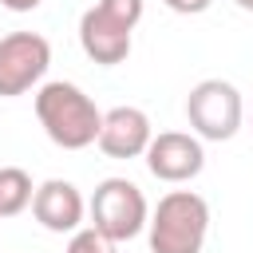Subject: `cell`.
Masks as SVG:
<instances>
[{"label":"cell","mask_w":253,"mask_h":253,"mask_svg":"<svg viewBox=\"0 0 253 253\" xmlns=\"http://www.w3.org/2000/svg\"><path fill=\"white\" fill-rule=\"evenodd\" d=\"M36 119L43 134L63 150H83L99 142L103 130V111L91 103V95L63 79H51L36 91Z\"/></svg>","instance_id":"6da1fadb"},{"label":"cell","mask_w":253,"mask_h":253,"mask_svg":"<svg viewBox=\"0 0 253 253\" xmlns=\"http://www.w3.org/2000/svg\"><path fill=\"white\" fill-rule=\"evenodd\" d=\"M150 253H202L210 233V206L194 190H170L158 198L150 221Z\"/></svg>","instance_id":"7a4b0ae2"},{"label":"cell","mask_w":253,"mask_h":253,"mask_svg":"<svg viewBox=\"0 0 253 253\" xmlns=\"http://www.w3.org/2000/svg\"><path fill=\"white\" fill-rule=\"evenodd\" d=\"M142 20V0H99L79 16V43L87 59L115 67L130 55V32Z\"/></svg>","instance_id":"3957f363"},{"label":"cell","mask_w":253,"mask_h":253,"mask_svg":"<svg viewBox=\"0 0 253 253\" xmlns=\"http://www.w3.org/2000/svg\"><path fill=\"white\" fill-rule=\"evenodd\" d=\"M241 115H245V103L229 79H202L186 95V119H190L194 134L206 142L233 138L241 126Z\"/></svg>","instance_id":"277c9868"},{"label":"cell","mask_w":253,"mask_h":253,"mask_svg":"<svg viewBox=\"0 0 253 253\" xmlns=\"http://www.w3.org/2000/svg\"><path fill=\"white\" fill-rule=\"evenodd\" d=\"M150 210L130 178H103L91 194V225L111 241H130L146 229Z\"/></svg>","instance_id":"5b68a950"},{"label":"cell","mask_w":253,"mask_h":253,"mask_svg":"<svg viewBox=\"0 0 253 253\" xmlns=\"http://www.w3.org/2000/svg\"><path fill=\"white\" fill-rule=\"evenodd\" d=\"M51 67V43L40 32H12L0 40V99L28 95Z\"/></svg>","instance_id":"8992f818"},{"label":"cell","mask_w":253,"mask_h":253,"mask_svg":"<svg viewBox=\"0 0 253 253\" xmlns=\"http://www.w3.org/2000/svg\"><path fill=\"white\" fill-rule=\"evenodd\" d=\"M142 158H146V170L158 182H190L206 166L202 138L186 134V130H162V134H154Z\"/></svg>","instance_id":"52a82bcc"},{"label":"cell","mask_w":253,"mask_h":253,"mask_svg":"<svg viewBox=\"0 0 253 253\" xmlns=\"http://www.w3.org/2000/svg\"><path fill=\"white\" fill-rule=\"evenodd\" d=\"M150 138H154V130H150L146 111H138V107H111L103 115L99 150L107 158H142Z\"/></svg>","instance_id":"ba28073f"},{"label":"cell","mask_w":253,"mask_h":253,"mask_svg":"<svg viewBox=\"0 0 253 253\" xmlns=\"http://www.w3.org/2000/svg\"><path fill=\"white\" fill-rule=\"evenodd\" d=\"M32 213L43 229L51 233H75L83 225V213H87V202L83 194L63 182V178H47L43 186H36V198H32Z\"/></svg>","instance_id":"9c48e42d"},{"label":"cell","mask_w":253,"mask_h":253,"mask_svg":"<svg viewBox=\"0 0 253 253\" xmlns=\"http://www.w3.org/2000/svg\"><path fill=\"white\" fill-rule=\"evenodd\" d=\"M36 186L28 178V170L20 166H0V217H16L32 206Z\"/></svg>","instance_id":"30bf717a"},{"label":"cell","mask_w":253,"mask_h":253,"mask_svg":"<svg viewBox=\"0 0 253 253\" xmlns=\"http://www.w3.org/2000/svg\"><path fill=\"white\" fill-rule=\"evenodd\" d=\"M67 253H115V241L103 237L95 225H87V229H75V233H71Z\"/></svg>","instance_id":"8fae6325"},{"label":"cell","mask_w":253,"mask_h":253,"mask_svg":"<svg viewBox=\"0 0 253 253\" xmlns=\"http://www.w3.org/2000/svg\"><path fill=\"white\" fill-rule=\"evenodd\" d=\"M170 12H178V16H198V12H206L213 0H162Z\"/></svg>","instance_id":"7c38bea8"},{"label":"cell","mask_w":253,"mask_h":253,"mask_svg":"<svg viewBox=\"0 0 253 253\" xmlns=\"http://www.w3.org/2000/svg\"><path fill=\"white\" fill-rule=\"evenodd\" d=\"M0 4H4L8 12H36L43 0H0Z\"/></svg>","instance_id":"4fadbf2b"},{"label":"cell","mask_w":253,"mask_h":253,"mask_svg":"<svg viewBox=\"0 0 253 253\" xmlns=\"http://www.w3.org/2000/svg\"><path fill=\"white\" fill-rule=\"evenodd\" d=\"M237 8H245V12H253V0H233Z\"/></svg>","instance_id":"5bb4252c"}]
</instances>
